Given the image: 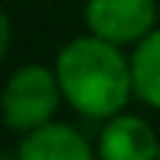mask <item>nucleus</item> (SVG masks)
Listing matches in <instances>:
<instances>
[{
    "instance_id": "0eeeda50",
    "label": "nucleus",
    "mask_w": 160,
    "mask_h": 160,
    "mask_svg": "<svg viewBox=\"0 0 160 160\" xmlns=\"http://www.w3.org/2000/svg\"><path fill=\"white\" fill-rule=\"evenodd\" d=\"M157 160H160V157H157Z\"/></svg>"
},
{
    "instance_id": "7ed1b4c3",
    "label": "nucleus",
    "mask_w": 160,
    "mask_h": 160,
    "mask_svg": "<svg viewBox=\"0 0 160 160\" xmlns=\"http://www.w3.org/2000/svg\"><path fill=\"white\" fill-rule=\"evenodd\" d=\"M157 3L154 0H89L86 24L89 33L113 45H137L154 30Z\"/></svg>"
},
{
    "instance_id": "f03ea898",
    "label": "nucleus",
    "mask_w": 160,
    "mask_h": 160,
    "mask_svg": "<svg viewBox=\"0 0 160 160\" xmlns=\"http://www.w3.org/2000/svg\"><path fill=\"white\" fill-rule=\"evenodd\" d=\"M62 89H59L57 71L39 62H27L12 71L3 89V119L12 131L30 133L53 122Z\"/></svg>"
},
{
    "instance_id": "20e7f679",
    "label": "nucleus",
    "mask_w": 160,
    "mask_h": 160,
    "mask_svg": "<svg viewBox=\"0 0 160 160\" xmlns=\"http://www.w3.org/2000/svg\"><path fill=\"white\" fill-rule=\"evenodd\" d=\"M98 157L101 160H157L160 139L148 122L139 116L119 113L107 119L98 137Z\"/></svg>"
},
{
    "instance_id": "39448f33",
    "label": "nucleus",
    "mask_w": 160,
    "mask_h": 160,
    "mask_svg": "<svg viewBox=\"0 0 160 160\" xmlns=\"http://www.w3.org/2000/svg\"><path fill=\"white\" fill-rule=\"evenodd\" d=\"M15 160H95L89 139L71 125L51 122L45 128L24 133Z\"/></svg>"
},
{
    "instance_id": "423d86ee",
    "label": "nucleus",
    "mask_w": 160,
    "mask_h": 160,
    "mask_svg": "<svg viewBox=\"0 0 160 160\" xmlns=\"http://www.w3.org/2000/svg\"><path fill=\"white\" fill-rule=\"evenodd\" d=\"M133 95L142 104L160 110V30H151L142 42H137L131 57Z\"/></svg>"
},
{
    "instance_id": "f257e3e1",
    "label": "nucleus",
    "mask_w": 160,
    "mask_h": 160,
    "mask_svg": "<svg viewBox=\"0 0 160 160\" xmlns=\"http://www.w3.org/2000/svg\"><path fill=\"white\" fill-rule=\"evenodd\" d=\"M57 80L62 98L89 119H113L133 95L131 59L122 48L98 36H77L57 53Z\"/></svg>"
}]
</instances>
